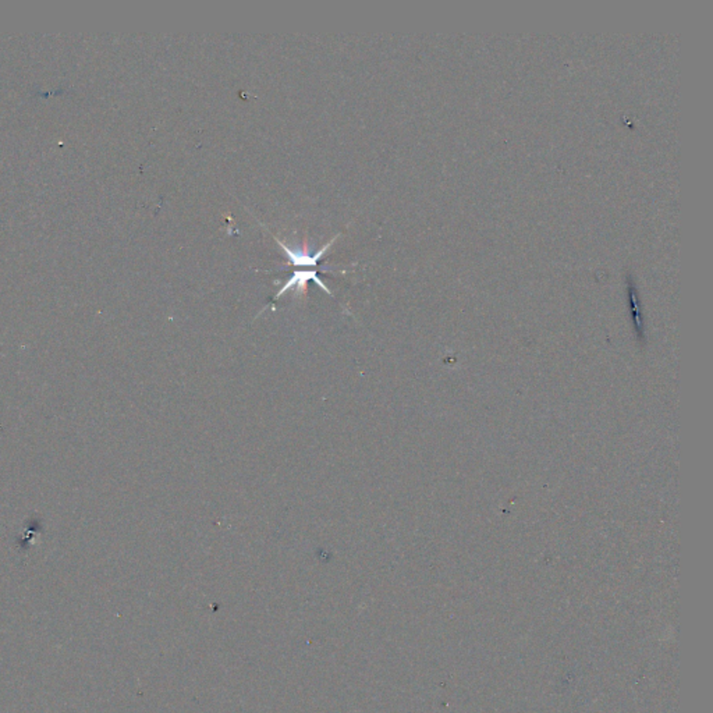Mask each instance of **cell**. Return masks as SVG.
<instances>
[{
    "label": "cell",
    "instance_id": "7a4b0ae2",
    "mask_svg": "<svg viewBox=\"0 0 713 713\" xmlns=\"http://www.w3.org/2000/svg\"><path fill=\"white\" fill-rule=\"evenodd\" d=\"M309 280H313V282H315L316 284H318L324 291H326L328 294H332V293H331V290H329V289L322 283V280L320 279L318 272H316L315 269H309V271H295V272L289 277L287 283H286V284L279 290V293L276 294V297H275V298H279L282 294L287 293L291 287H298V289L302 291V290L305 289V286H306V283H308Z\"/></svg>",
    "mask_w": 713,
    "mask_h": 713
},
{
    "label": "cell",
    "instance_id": "6da1fadb",
    "mask_svg": "<svg viewBox=\"0 0 713 713\" xmlns=\"http://www.w3.org/2000/svg\"><path fill=\"white\" fill-rule=\"evenodd\" d=\"M339 235H340V234H338L336 237H333V239H332L328 244H325L321 250L315 251V253H311V251H309V248H308V244H306V243H304V246H302L300 250H297V248H295V250H291V248H289V247H287V244L282 243L279 239H275V240L277 242V244H279V247L282 248V251L287 255V258H289V261H290V264H291V265H294V266H308V268H315L316 265H318V262L324 258V255L326 254V251H328V250H331V247L333 246V243L336 242V239H338Z\"/></svg>",
    "mask_w": 713,
    "mask_h": 713
}]
</instances>
